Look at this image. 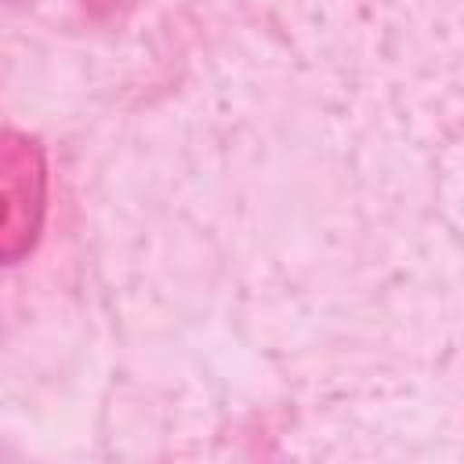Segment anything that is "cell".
<instances>
[{
	"label": "cell",
	"instance_id": "cell-1",
	"mask_svg": "<svg viewBox=\"0 0 464 464\" xmlns=\"http://www.w3.org/2000/svg\"><path fill=\"white\" fill-rule=\"evenodd\" d=\"M47 167L33 138L0 130V265L22 261L44 225Z\"/></svg>",
	"mask_w": 464,
	"mask_h": 464
}]
</instances>
